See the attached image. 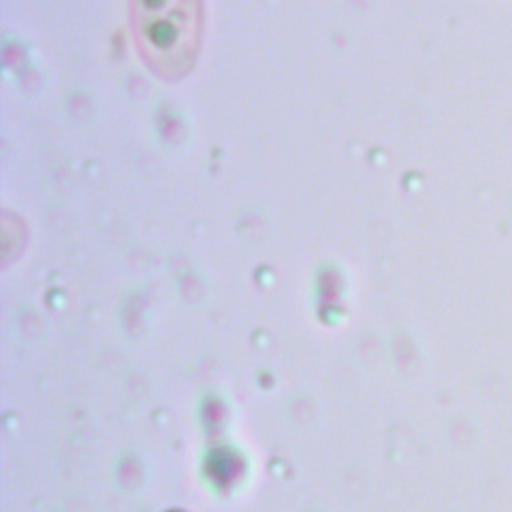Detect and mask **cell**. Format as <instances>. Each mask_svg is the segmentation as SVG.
Listing matches in <instances>:
<instances>
[{"instance_id": "obj_1", "label": "cell", "mask_w": 512, "mask_h": 512, "mask_svg": "<svg viewBox=\"0 0 512 512\" xmlns=\"http://www.w3.org/2000/svg\"><path fill=\"white\" fill-rule=\"evenodd\" d=\"M130 26L144 64L164 80L184 78L196 62L202 0H130Z\"/></svg>"}]
</instances>
